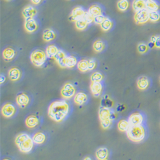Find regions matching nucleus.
<instances>
[{
    "mask_svg": "<svg viewBox=\"0 0 160 160\" xmlns=\"http://www.w3.org/2000/svg\"><path fill=\"white\" fill-rule=\"evenodd\" d=\"M69 106L65 101L60 100L52 102L49 106L48 115L56 122H60L68 116Z\"/></svg>",
    "mask_w": 160,
    "mask_h": 160,
    "instance_id": "nucleus-1",
    "label": "nucleus"
},
{
    "mask_svg": "<svg viewBox=\"0 0 160 160\" xmlns=\"http://www.w3.org/2000/svg\"><path fill=\"white\" fill-rule=\"evenodd\" d=\"M15 143L19 150L23 153H29L33 148V140L31 137L26 133H20L15 139Z\"/></svg>",
    "mask_w": 160,
    "mask_h": 160,
    "instance_id": "nucleus-2",
    "label": "nucleus"
},
{
    "mask_svg": "<svg viewBox=\"0 0 160 160\" xmlns=\"http://www.w3.org/2000/svg\"><path fill=\"white\" fill-rule=\"evenodd\" d=\"M126 132L128 138L133 142H140L145 137V128L141 124L131 126Z\"/></svg>",
    "mask_w": 160,
    "mask_h": 160,
    "instance_id": "nucleus-3",
    "label": "nucleus"
},
{
    "mask_svg": "<svg viewBox=\"0 0 160 160\" xmlns=\"http://www.w3.org/2000/svg\"><path fill=\"white\" fill-rule=\"evenodd\" d=\"M99 118L101 127L104 129H108L112 124V113L108 107L102 106L99 110Z\"/></svg>",
    "mask_w": 160,
    "mask_h": 160,
    "instance_id": "nucleus-4",
    "label": "nucleus"
},
{
    "mask_svg": "<svg viewBox=\"0 0 160 160\" xmlns=\"http://www.w3.org/2000/svg\"><path fill=\"white\" fill-rule=\"evenodd\" d=\"M47 59V55L46 52L42 49H35L34 50L30 55V60L33 65L37 68H41Z\"/></svg>",
    "mask_w": 160,
    "mask_h": 160,
    "instance_id": "nucleus-5",
    "label": "nucleus"
},
{
    "mask_svg": "<svg viewBox=\"0 0 160 160\" xmlns=\"http://www.w3.org/2000/svg\"><path fill=\"white\" fill-rule=\"evenodd\" d=\"M60 94L65 99H70L76 95V88L71 83H66L62 88Z\"/></svg>",
    "mask_w": 160,
    "mask_h": 160,
    "instance_id": "nucleus-6",
    "label": "nucleus"
},
{
    "mask_svg": "<svg viewBox=\"0 0 160 160\" xmlns=\"http://www.w3.org/2000/svg\"><path fill=\"white\" fill-rule=\"evenodd\" d=\"M149 12L146 8L135 12L134 20L137 24H143L149 21Z\"/></svg>",
    "mask_w": 160,
    "mask_h": 160,
    "instance_id": "nucleus-7",
    "label": "nucleus"
},
{
    "mask_svg": "<svg viewBox=\"0 0 160 160\" xmlns=\"http://www.w3.org/2000/svg\"><path fill=\"white\" fill-rule=\"evenodd\" d=\"M24 28L26 32L32 33L35 32L38 28V24L36 19L33 18H28L25 19L24 24Z\"/></svg>",
    "mask_w": 160,
    "mask_h": 160,
    "instance_id": "nucleus-8",
    "label": "nucleus"
},
{
    "mask_svg": "<svg viewBox=\"0 0 160 160\" xmlns=\"http://www.w3.org/2000/svg\"><path fill=\"white\" fill-rule=\"evenodd\" d=\"M85 12H86L82 7H76L72 9L69 16V20L71 21L75 22L77 20L83 18Z\"/></svg>",
    "mask_w": 160,
    "mask_h": 160,
    "instance_id": "nucleus-9",
    "label": "nucleus"
},
{
    "mask_svg": "<svg viewBox=\"0 0 160 160\" xmlns=\"http://www.w3.org/2000/svg\"><path fill=\"white\" fill-rule=\"evenodd\" d=\"M16 113V108L12 103H5L2 108V114L6 118H10Z\"/></svg>",
    "mask_w": 160,
    "mask_h": 160,
    "instance_id": "nucleus-10",
    "label": "nucleus"
},
{
    "mask_svg": "<svg viewBox=\"0 0 160 160\" xmlns=\"http://www.w3.org/2000/svg\"><path fill=\"white\" fill-rule=\"evenodd\" d=\"M37 9L31 5L26 6L22 11V15L25 19L34 18L37 15Z\"/></svg>",
    "mask_w": 160,
    "mask_h": 160,
    "instance_id": "nucleus-11",
    "label": "nucleus"
},
{
    "mask_svg": "<svg viewBox=\"0 0 160 160\" xmlns=\"http://www.w3.org/2000/svg\"><path fill=\"white\" fill-rule=\"evenodd\" d=\"M90 88L93 96L99 98L101 96L102 90V85L101 82H92Z\"/></svg>",
    "mask_w": 160,
    "mask_h": 160,
    "instance_id": "nucleus-12",
    "label": "nucleus"
},
{
    "mask_svg": "<svg viewBox=\"0 0 160 160\" xmlns=\"http://www.w3.org/2000/svg\"><path fill=\"white\" fill-rule=\"evenodd\" d=\"M66 58H67L66 53L62 50H59L58 52H57V54L54 57V59L57 62V64L62 68H66V66H65Z\"/></svg>",
    "mask_w": 160,
    "mask_h": 160,
    "instance_id": "nucleus-13",
    "label": "nucleus"
},
{
    "mask_svg": "<svg viewBox=\"0 0 160 160\" xmlns=\"http://www.w3.org/2000/svg\"><path fill=\"white\" fill-rule=\"evenodd\" d=\"M128 121L131 124V126H136L142 124L143 121V117L142 114L139 113H135L131 114L129 117Z\"/></svg>",
    "mask_w": 160,
    "mask_h": 160,
    "instance_id": "nucleus-14",
    "label": "nucleus"
},
{
    "mask_svg": "<svg viewBox=\"0 0 160 160\" xmlns=\"http://www.w3.org/2000/svg\"><path fill=\"white\" fill-rule=\"evenodd\" d=\"M30 102L29 97L24 93H20L16 97V102L21 108H24Z\"/></svg>",
    "mask_w": 160,
    "mask_h": 160,
    "instance_id": "nucleus-15",
    "label": "nucleus"
},
{
    "mask_svg": "<svg viewBox=\"0 0 160 160\" xmlns=\"http://www.w3.org/2000/svg\"><path fill=\"white\" fill-rule=\"evenodd\" d=\"M87 100H88L87 95L85 94V93L82 92L77 93L74 98V102L79 106L83 105L87 101Z\"/></svg>",
    "mask_w": 160,
    "mask_h": 160,
    "instance_id": "nucleus-16",
    "label": "nucleus"
},
{
    "mask_svg": "<svg viewBox=\"0 0 160 160\" xmlns=\"http://www.w3.org/2000/svg\"><path fill=\"white\" fill-rule=\"evenodd\" d=\"M8 77L12 82H16L21 78V72L17 68H12L8 71Z\"/></svg>",
    "mask_w": 160,
    "mask_h": 160,
    "instance_id": "nucleus-17",
    "label": "nucleus"
},
{
    "mask_svg": "<svg viewBox=\"0 0 160 160\" xmlns=\"http://www.w3.org/2000/svg\"><path fill=\"white\" fill-rule=\"evenodd\" d=\"M16 55V51L11 48H5L2 52V55L5 60L6 61H10L14 59Z\"/></svg>",
    "mask_w": 160,
    "mask_h": 160,
    "instance_id": "nucleus-18",
    "label": "nucleus"
},
{
    "mask_svg": "<svg viewBox=\"0 0 160 160\" xmlns=\"http://www.w3.org/2000/svg\"><path fill=\"white\" fill-rule=\"evenodd\" d=\"M145 8L149 12L158 11L160 8V5L156 0H145Z\"/></svg>",
    "mask_w": 160,
    "mask_h": 160,
    "instance_id": "nucleus-19",
    "label": "nucleus"
},
{
    "mask_svg": "<svg viewBox=\"0 0 160 160\" xmlns=\"http://www.w3.org/2000/svg\"><path fill=\"white\" fill-rule=\"evenodd\" d=\"M25 124L29 128H34L39 124V119L35 115H30L26 118Z\"/></svg>",
    "mask_w": 160,
    "mask_h": 160,
    "instance_id": "nucleus-20",
    "label": "nucleus"
},
{
    "mask_svg": "<svg viewBox=\"0 0 160 160\" xmlns=\"http://www.w3.org/2000/svg\"><path fill=\"white\" fill-rule=\"evenodd\" d=\"M137 87L141 90H145L149 87V80L148 77L141 76L138 79Z\"/></svg>",
    "mask_w": 160,
    "mask_h": 160,
    "instance_id": "nucleus-21",
    "label": "nucleus"
},
{
    "mask_svg": "<svg viewBox=\"0 0 160 160\" xmlns=\"http://www.w3.org/2000/svg\"><path fill=\"white\" fill-rule=\"evenodd\" d=\"M56 38L55 32L51 29H46L42 34V38L45 42H49L53 41Z\"/></svg>",
    "mask_w": 160,
    "mask_h": 160,
    "instance_id": "nucleus-22",
    "label": "nucleus"
},
{
    "mask_svg": "<svg viewBox=\"0 0 160 160\" xmlns=\"http://www.w3.org/2000/svg\"><path fill=\"white\" fill-rule=\"evenodd\" d=\"M58 51L59 49L54 44L49 45L46 49V53L47 57L49 58H54V57L57 54Z\"/></svg>",
    "mask_w": 160,
    "mask_h": 160,
    "instance_id": "nucleus-23",
    "label": "nucleus"
},
{
    "mask_svg": "<svg viewBox=\"0 0 160 160\" xmlns=\"http://www.w3.org/2000/svg\"><path fill=\"white\" fill-rule=\"evenodd\" d=\"M96 156L99 160L106 159L108 156V150L106 148H101L96 151Z\"/></svg>",
    "mask_w": 160,
    "mask_h": 160,
    "instance_id": "nucleus-24",
    "label": "nucleus"
},
{
    "mask_svg": "<svg viewBox=\"0 0 160 160\" xmlns=\"http://www.w3.org/2000/svg\"><path fill=\"white\" fill-rule=\"evenodd\" d=\"M132 8L135 12H137L145 8V0H133Z\"/></svg>",
    "mask_w": 160,
    "mask_h": 160,
    "instance_id": "nucleus-25",
    "label": "nucleus"
},
{
    "mask_svg": "<svg viewBox=\"0 0 160 160\" xmlns=\"http://www.w3.org/2000/svg\"><path fill=\"white\" fill-rule=\"evenodd\" d=\"M33 140L34 143L37 145L42 144L46 140V135L42 132H38L33 135Z\"/></svg>",
    "mask_w": 160,
    "mask_h": 160,
    "instance_id": "nucleus-26",
    "label": "nucleus"
},
{
    "mask_svg": "<svg viewBox=\"0 0 160 160\" xmlns=\"http://www.w3.org/2000/svg\"><path fill=\"white\" fill-rule=\"evenodd\" d=\"M88 12L92 16H93L94 17H96L97 16L102 14V10L101 7L99 5H98L97 4H94V5H92L90 7Z\"/></svg>",
    "mask_w": 160,
    "mask_h": 160,
    "instance_id": "nucleus-27",
    "label": "nucleus"
},
{
    "mask_svg": "<svg viewBox=\"0 0 160 160\" xmlns=\"http://www.w3.org/2000/svg\"><path fill=\"white\" fill-rule=\"evenodd\" d=\"M88 23L86 21V20L82 18L75 21V27L79 31H83L87 29Z\"/></svg>",
    "mask_w": 160,
    "mask_h": 160,
    "instance_id": "nucleus-28",
    "label": "nucleus"
},
{
    "mask_svg": "<svg viewBox=\"0 0 160 160\" xmlns=\"http://www.w3.org/2000/svg\"><path fill=\"white\" fill-rule=\"evenodd\" d=\"M131 124L129 122V121H127V120H121L117 124V128L118 129L121 131V132H127V131L130 128Z\"/></svg>",
    "mask_w": 160,
    "mask_h": 160,
    "instance_id": "nucleus-29",
    "label": "nucleus"
},
{
    "mask_svg": "<svg viewBox=\"0 0 160 160\" xmlns=\"http://www.w3.org/2000/svg\"><path fill=\"white\" fill-rule=\"evenodd\" d=\"M101 28L104 32H108L110 30L113 26V22L112 21L108 18H106V19L104 20V21L100 24Z\"/></svg>",
    "mask_w": 160,
    "mask_h": 160,
    "instance_id": "nucleus-30",
    "label": "nucleus"
},
{
    "mask_svg": "<svg viewBox=\"0 0 160 160\" xmlns=\"http://www.w3.org/2000/svg\"><path fill=\"white\" fill-rule=\"evenodd\" d=\"M130 3L128 0H118L117 7L118 10L121 12H126L129 8Z\"/></svg>",
    "mask_w": 160,
    "mask_h": 160,
    "instance_id": "nucleus-31",
    "label": "nucleus"
},
{
    "mask_svg": "<svg viewBox=\"0 0 160 160\" xmlns=\"http://www.w3.org/2000/svg\"><path fill=\"white\" fill-rule=\"evenodd\" d=\"M77 64H78V60L74 56L67 57L66 61H65L66 68H69V69L74 68Z\"/></svg>",
    "mask_w": 160,
    "mask_h": 160,
    "instance_id": "nucleus-32",
    "label": "nucleus"
},
{
    "mask_svg": "<svg viewBox=\"0 0 160 160\" xmlns=\"http://www.w3.org/2000/svg\"><path fill=\"white\" fill-rule=\"evenodd\" d=\"M78 69L82 72H85L88 71V60H82L78 62L77 64Z\"/></svg>",
    "mask_w": 160,
    "mask_h": 160,
    "instance_id": "nucleus-33",
    "label": "nucleus"
},
{
    "mask_svg": "<svg viewBox=\"0 0 160 160\" xmlns=\"http://www.w3.org/2000/svg\"><path fill=\"white\" fill-rule=\"evenodd\" d=\"M149 21L152 22H157L160 21V12L158 11H152L149 13Z\"/></svg>",
    "mask_w": 160,
    "mask_h": 160,
    "instance_id": "nucleus-34",
    "label": "nucleus"
},
{
    "mask_svg": "<svg viewBox=\"0 0 160 160\" xmlns=\"http://www.w3.org/2000/svg\"><path fill=\"white\" fill-rule=\"evenodd\" d=\"M93 49L97 52H102L104 49V44L101 40H97L93 44Z\"/></svg>",
    "mask_w": 160,
    "mask_h": 160,
    "instance_id": "nucleus-35",
    "label": "nucleus"
},
{
    "mask_svg": "<svg viewBox=\"0 0 160 160\" xmlns=\"http://www.w3.org/2000/svg\"><path fill=\"white\" fill-rule=\"evenodd\" d=\"M90 79L92 82H101L103 79V75L100 72H94L92 74Z\"/></svg>",
    "mask_w": 160,
    "mask_h": 160,
    "instance_id": "nucleus-36",
    "label": "nucleus"
},
{
    "mask_svg": "<svg viewBox=\"0 0 160 160\" xmlns=\"http://www.w3.org/2000/svg\"><path fill=\"white\" fill-rule=\"evenodd\" d=\"M149 46L145 43H140L137 46V50L140 54H144L149 50Z\"/></svg>",
    "mask_w": 160,
    "mask_h": 160,
    "instance_id": "nucleus-37",
    "label": "nucleus"
},
{
    "mask_svg": "<svg viewBox=\"0 0 160 160\" xmlns=\"http://www.w3.org/2000/svg\"><path fill=\"white\" fill-rule=\"evenodd\" d=\"M83 18L86 20V21L89 24L92 23V22H94V17L92 16L90 13L88 12H86L85 14L83 16Z\"/></svg>",
    "mask_w": 160,
    "mask_h": 160,
    "instance_id": "nucleus-38",
    "label": "nucleus"
},
{
    "mask_svg": "<svg viewBox=\"0 0 160 160\" xmlns=\"http://www.w3.org/2000/svg\"><path fill=\"white\" fill-rule=\"evenodd\" d=\"M106 19V17L104 16L102 14H101V15H99V16H97L96 17H94V22L97 24H101L103 21L104 20Z\"/></svg>",
    "mask_w": 160,
    "mask_h": 160,
    "instance_id": "nucleus-39",
    "label": "nucleus"
},
{
    "mask_svg": "<svg viewBox=\"0 0 160 160\" xmlns=\"http://www.w3.org/2000/svg\"><path fill=\"white\" fill-rule=\"evenodd\" d=\"M96 61L94 59H90L88 60V71H93L96 67Z\"/></svg>",
    "mask_w": 160,
    "mask_h": 160,
    "instance_id": "nucleus-40",
    "label": "nucleus"
},
{
    "mask_svg": "<svg viewBox=\"0 0 160 160\" xmlns=\"http://www.w3.org/2000/svg\"><path fill=\"white\" fill-rule=\"evenodd\" d=\"M154 46L156 48L160 49V35L157 36V39L154 43Z\"/></svg>",
    "mask_w": 160,
    "mask_h": 160,
    "instance_id": "nucleus-41",
    "label": "nucleus"
},
{
    "mask_svg": "<svg viewBox=\"0 0 160 160\" xmlns=\"http://www.w3.org/2000/svg\"><path fill=\"white\" fill-rule=\"evenodd\" d=\"M31 2L33 5H37L41 3L42 2V0H31Z\"/></svg>",
    "mask_w": 160,
    "mask_h": 160,
    "instance_id": "nucleus-42",
    "label": "nucleus"
},
{
    "mask_svg": "<svg viewBox=\"0 0 160 160\" xmlns=\"http://www.w3.org/2000/svg\"><path fill=\"white\" fill-rule=\"evenodd\" d=\"M6 80V77L3 75V74H1V76H0V82H1V84H3Z\"/></svg>",
    "mask_w": 160,
    "mask_h": 160,
    "instance_id": "nucleus-43",
    "label": "nucleus"
},
{
    "mask_svg": "<svg viewBox=\"0 0 160 160\" xmlns=\"http://www.w3.org/2000/svg\"><path fill=\"white\" fill-rule=\"evenodd\" d=\"M157 36L158 35H152L151 37V42H153L154 44L156 41V39H157Z\"/></svg>",
    "mask_w": 160,
    "mask_h": 160,
    "instance_id": "nucleus-44",
    "label": "nucleus"
},
{
    "mask_svg": "<svg viewBox=\"0 0 160 160\" xmlns=\"http://www.w3.org/2000/svg\"><path fill=\"white\" fill-rule=\"evenodd\" d=\"M84 159H91V158H88V157H87V158H85Z\"/></svg>",
    "mask_w": 160,
    "mask_h": 160,
    "instance_id": "nucleus-45",
    "label": "nucleus"
},
{
    "mask_svg": "<svg viewBox=\"0 0 160 160\" xmlns=\"http://www.w3.org/2000/svg\"><path fill=\"white\" fill-rule=\"evenodd\" d=\"M6 1H11V0H6Z\"/></svg>",
    "mask_w": 160,
    "mask_h": 160,
    "instance_id": "nucleus-46",
    "label": "nucleus"
},
{
    "mask_svg": "<svg viewBox=\"0 0 160 160\" xmlns=\"http://www.w3.org/2000/svg\"><path fill=\"white\" fill-rule=\"evenodd\" d=\"M159 82H160V77H159Z\"/></svg>",
    "mask_w": 160,
    "mask_h": 160,
    "instance_id": "nucleus-47",
    "label": "nucleus"
}]
</instances>
